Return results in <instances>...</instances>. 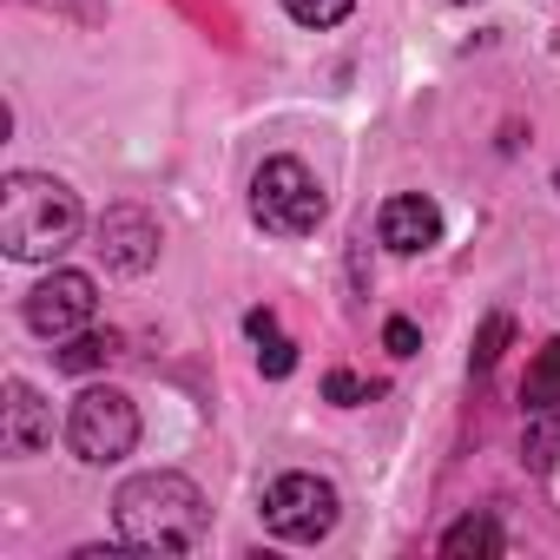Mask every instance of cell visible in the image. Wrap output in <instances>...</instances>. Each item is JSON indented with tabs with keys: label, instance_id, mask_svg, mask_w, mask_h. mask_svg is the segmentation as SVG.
I'll use <instances>...</instances> for the list:
<instances>
[{
	"label": "cell",
	"instance_id": "cell-1",
	"mask_svg": "<svg viewBox=\"0 0 560 560\" xmlns=\"http://www.w3.org/2000/svg\"><path fill=\"white\" fill-rule=\"evenodd\" d=\"M113 527L132 553H191L205 540V494L172 468L132 475L113 494Z\"/></svg>",
	"mask_w": 560,
	"mask_h": 560
},
{
	"label": "cell",
	"instance_id": "cell-2",
	"mask_svg": "<svg viewBox=\"0 0 560 560\" xmlns=\"http://www.w3.org/2000/svg\"><path fill=\"white\" fill-rule=\"evenodd\" d=\"M80 237V198L47 172H14L0 185V244L21 264H47Z\"/></svg>",
	"mask_w": 560,
	"mask_h": 560
},
{
	"label": "cell",
	"instance_id": "cell-3",
	"mask_svg": "<svg viewBox=\"0 0 560 560\" xmlns=\"http://www.w3.org/2000/svg\"><path fill=\"white\" fill-rule=\"evenodd\" d=\"M330 198L317 185V172L304 159H264L257 178H250V218L270 231V237H311L324 224Z\"/></svg>",
	"mask_w": 560,
	"mask_h": 560
},
{
	"label": "cell",
	"instance_id": "cell-4",
	"mask_svg": "<svg viewBox=\"0 0 560 560\" xmlns=\"http://www.w3.org/2000/svg\"><path fill=\"white\" fill-rule=\"evenodd\" d=\"M67 448L86 462V468H113L139 448V409L126 389H86L73 409H67Z\"/></svg>",
	"mask_w": 560,
	"mask_h": 560
},
{
	"label": "cell",
	"instance_id": "cell-5",
	"mask_svg": "<svg viewBox=\"0 0 560 560\" xmlns=\"http://www.w3.org/2000/svg\"><path fill=\"white\" fill-rule=\"evenodd\" d=\"M337 514H343V501H337V488L324 475H277L264 488V527L277 540L311 547V540H324L337 527Z\"/></svg>",
	"mask_w": 560,
	"mask_h": 560
},
{
	"label": "cell",
	"instance_id": "cell-6",
	"mask_svg": "<svg viewBox=\"0 0 560 560\" xmlns=\"http://www.w3.org/2000/svg\"><path fill=\"white\" fill-rule=\"evenodd\" d=\"M93 311H100V298H93L86 270H54L27 291V330L47 337V343H67L80 330H93Z\"/></svg>",
	"mask_w": 560,
	"mask_h": 560
},
{
	"label": "cell",
	"instance_id": "cell-7",
	"mask_svg": "<svg viewBox=\"0 0 560 560\" xmlns=\"http://www.w3.org/2000/svg\"><path fill=\"white\" fill-rule=\"evenodd\" d=\"M159 218H145L139 205H113L106 218H100V257L113 264V270H126V277H139V270H152L159 264Z\"/></svg>",
	"mask_w": 560,
	"mask_h": 560
},
{
	"label": "cell",
	"instance_id": "cell-8",
	"mask_svg": "<svg viewBox=\"0 0 560 560\" xmlns=\"http://www.w3.org/2000/svg\"><path fill=\"white\" fill-rule=\"evenodd\" d=\"M376 237H383L396 257H422V250H435V244H442V211H435L422 191H402V198H389V205H383Z\"/></svg>",
	"mask_w": 560,
	"mask_h": 560
},
{
	"label": "cell",
	"instance_id": "cell-9",
	"mask_svg": "<svg viewBox=\"0 0 560 560\" xmlns=\"http://www.w3.org/2000/svg\"><path fill=\"white\" fill-rule=\"evenodd\" d=\"M54 442V409L40 402V389L34 383H8V422H0V448H8L14 462H27V455H40Z\"/></svg>",
	"mask_w": 560,
	"mask_h": 560
},
{
	"label": "cell",
	"instance_id": "cell-10",
	"mask_svg": "<svg viewBox=\"0 0 560 560\" xmlns=\"http://www.w3.org/2000/svg\"><path fill=\"white\" fill-rule=\"evenodd\" d=\"M521 402H527V409H560V337L540 343V357L527 363V376H521Z\"/></svg>",
	"mask_w": 560,
	"mask_h": 560
},
{
	"label": "cell",
	"instance_id": "cell-11",
	"mask_svg": "<svg viewBox=\"0 0 560 560\" xmlns=\"http://www.w3.org/2000/svg\"><path fill=\"white\" fill-rule=\"evenodd\" d=\"M501 547H508V534L488 514H468V521H455L442 534V553H501Z\"/></svg>",
	"mask_w": 560,
	"mask_h": 560
},
{
	"label": "cell",
	"instance_id": "cell-12",
	"mask_svg": "<svg viewBox=\"0 0 560 560\" xmlns=\"http://www.w3.org/2000/svg\"><path fill=\"white\" fill-rule=\"evenodd\" d=\"M113 350H119L113 337L80 330V337H67V343H60V357H54V363H60V370H73V376H86V370H106V363H113Z\"/></svg>",
	"mask_w": 560,
	"mask_h": 560
},
{
	"label": "cell",
	"instance_id": "cell-13",
	"mask_svg": "<svg viewBox=\"0 0 560 560\" xmlns=\"http://www.w3.org/2000/svg\"><path fill=\"white\" fill-rule=\"evenodd\" d=\"M250 337H257V363H264V376H291L298 350L277 337V317H270V311H257V317H250Z\"/></svg>",
	"mask_w": 560,
	"mask_h": 560
},
{
	"label": "cell",
	"instance_id": "cell-14",
	"mask_svg": "<svg viewBox=\"0 0 560 560\" xmlns=\"http://www.w3.org/2000/svg\"><path fill=\"white\" fill-rule=\"evenodd\" d=\"M560 448V409H527V462L547 468Z\"/></svg>",
	"mask_w": 560,
	"mask_h": 560
},
{
	"label": "cell",
	"instance_id": "cell-15",
	"mask_svg": "<svg viewBox=\"0 0 560 560\" xmlns=\"http://www.w3.org/2000/svg\"><path fill=\"white\" fill-rule=\"evenodd\" d=\"M350 8H357V0H284V14L298 21V27H337V21H350Z\"/></svg>",
	"mask_w": 560,
	"mask_h": 560
},
{
	"label": "cell",
	"instance_id": "cell-16",
	"mask_svg": "<svg viewBox=\"0 0 560 560\" xmlns=\"http://www.w3.org/2000/svg\"><path fill=\"white\" fill-rule=\"evenodd\" d=\"M383 343H389L396 357H416V324H409V317H389V330H383Z\"/></svg>",
	"mask_w": 560,
	"mask_h": 560
},
{
	"label": "cell",
	"instance_id": "cell-17",
	"mask_svg": "<svg viewBox=\"0 0 560 560\" xmlns=\"http://www.w3.org/2000/svg\"><path fill=\"white\" fill-rule=\"evenodd\" d=\"M324 389H330V396H337V402H363V396H376V389H363V383H357V376H330V383H324Z\"/></svg>",
	"mask_w": 560,
	"mask_h": 560
},
{
	"label": "cell",
	"instance_id": "cell-18",
	"mask_svg": "<svg viewBox=\"0 0 560 560\" xmlns=\"http://www.w3.org/2000/svg\"><path fill=\"white\" fill-rule=\"evenodd\" d=\"M462 8H475V0H462Z\"/></svg>",
	"mask_w": 560,
	"mask_h": 560
}]
</instances>
